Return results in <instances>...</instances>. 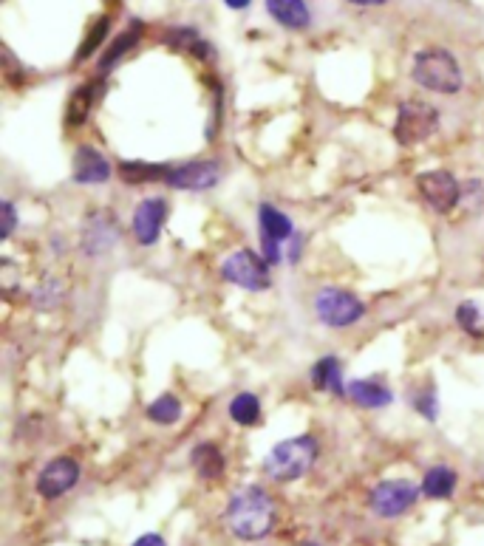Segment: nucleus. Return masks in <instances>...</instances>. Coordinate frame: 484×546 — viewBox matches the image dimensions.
<instances>
[{"instance_id": "a211bd4d", "label": "nucleus", "mask_w": 484, "mask_h": 546, "mask_svg": "<svg viewBox=\"0 0 484 546\" xmlns=\"http://www.w3.org/2000/svg\"><path fill=\"white\" fill-rule=\"evenodd\" d=\"M346 394H349L351 402L360 405V408H385V405H391V399H394V394L385 388L383 382L377 380H354Z\"/></svg>"}, {"instance_id": "bb28decb", "label": "nucleus", "mask_w": 484, "mask_h": 546, "mask_svg": "<svg viewBox=\"0 0 484 546\" xmlns=\"http://www.w3.org/2000/svg\"><path fill=\"white\" fill-rule=\"evenodd\" d=\"M456 323L468 331L470 337H484V315L476 303H462L456 309Z\"/></svg>"}, {"instance_id": "dca6fc26", "label": "nucleus", "mask_w": 484, "mask_h": 546, "mask_svg": "<svg viewBox=\"0 0 484 546\" xmlns=\"http://www.w3.org/2000/svg\"><path fill=\"white\" fill-rule=\"evenodd\" d=\"M97 91H100V85L97 83H83L74 94H71V100L66 105V128H80L88 122V116H91V108H94V102H97Z\"/></svg>"}, {"instance_id": "1a4fd4ad", "label": "nucleus", "mask_w": 484, "mask_h": 546, "mask_svg": "<svg viewBox=\"0 0 484 546\" xmlns=\"http://www.w3.org/2000/svg\"><path fill=\"white\" fill-rule=\"evenodd\" d=\"M77 481H80V464H77V459H71V456H57V459H51V462L40 470V476H37V493L43 498H49V501H54V498L66 496Z\"/></svg>"}, {"instance_id": "2f4dec72", "label": "nucleus", "mask_w": 484, "mask_h": 546, "mask_svg": "<svg viewBox=\"0 0 484 546\" xmlns=\"http://www.w3.org/2000/svg\"><path fill=\"white\" fill-rule=\"evenodd\" d=\"M131 546H167V544H165V538H162V535H156V532H148V535L136 538Z\"/></svg>"}, {"instance_id": "c85d7f7f", "label": "nucleus", "mask_w": 484, "mask_h": 546, "mask_svg": "<svg viewBox=\"0 0 484 546\" xmlns=\"http://www.w3.org/2000/svg\"><path fill=\"white\" fill-rule=\"evenodd\" d=\"M414 408H417L419 414L425 416V419H431V422H434L436 416H439V405H436L434 388H422L417 397H414Z\"/></svg>"}, {"instance_id": "4be33fe9", "label": "nucleus", "mask_w": 484, "mask_h": 546, "mask_svg": "<svg viewBox=\"0 0 484 546\" xmlns=\"http://www.w3.org/2000/svg\"><path fill=\"white\" fill-rule=\"evenodd\" d=\"M456 473H453L451 467H445V464H439V467H431L428 473H425V479H422V496L428 498H451L453 490H456Z\"/></svg>"}, {"instance_id": "7ed1b4c3", "label": "nucleus", "mask_w": 484, "mask_h": 546, "mask_svg": "<svg viewBox=\"0 0 484 546\" xmlns=\"http://www.w3.org/2000/svg\"><path fill=\"white\" fill-rule=\"evenodd\" d=\"M414 83L434 94H459L465 88V74L459 60L448 49H422L414 57Z\"/></svg>"}, {"instance_id": "72a5a7b5", "label": "nucleus", "mask_w": 484, "mask_h": 546, "mask_svg": "<svg viewBox=\"0 0 484 546\" xmlns=\"http://www.w3.org/2000/svg\"><path fill=\"white\" fill-rule=\"evenodd\" d=\"M224 3H227L230 9H247L252 0H224Z\"/></svg>"}, {"instance_id": "6e6552de", "label": "nucleus", "mask_w": 484, "mask_h": 546, "mask_svg": "<svg viewBox=\"0 0 484 546\" xmlns=\"http://www.w3.org/2000/svg\"><path fill=\"white\" fill-rule=\"evenodd\" d=\"M419 196L425 199V204L439 213L448 216L453 207L462 201V184L456 182V176L448 170H425L417 176Z\"/></svg>"}, {"instance_id": "f257e3e1", "label": "nucleus", "mask_w": 484, "mask_h": 546, "mask_svg": "<svg viewBox=\"0 0 484 546\" xmlns=\"http://www.w3.org/2000/svg\"><path fill=\"white\" fill-rule=\"evenodd\" d=\"M224 521L238 541H261L275 524V504L264 487H244L230 498Z\"/></svg>"}, {"instance_id": "aec40b11", "label": "nucleus", "mask_w": 484, "mask_h": 546, "mask_svg": "<svg viewBox=\"0 0 484 546\" xmlns=\"http://www.w3.org/2000/svg\"><path fill=\"white\" fill-rule=\"evenodd\" d=\"M119 179L125 184H151V182H167L170 167L153 165V162H119L117 167Z\"/></svg>"}, {"instance_id": "9b49d317", "label": "nucleus", "mask_w": 484, "mask_h": 546, "mask_svg": "<svg viewBox=\"0 0 484 546\" xmlns=\"http://www.w3.org/2000/svg\"><path fill=\"white\" fill-rule=\"evenodd\" d=\"M167 218L165 199H145L134 210V235L142 247H153L162 235Z\"/></svg>"}, {"instance_id": "6ab92c4d", "label": "nucleus", "mask_w": 484, "mask_h": 546, "mask_svg": "<svg viewBox=\"0 0 484 546\" xmlns=\"http://www.w3.org/2000/svg\"><path fill=\"white\" fill-rule=\"evenodd\" d=\"M142 32H145V26H142L139 20H134V23H131V26H128L125 32L119 34L117 40H114V43L108 46V51L102 54V60H100L102 74H108V71L117 66L119 60H122V57H125L128 51L136 49V43L142 40Z\"/></svg>"}, {"instance_id": "423d86ee", "label": "nucleus", "mask_w": 484, "mask_h": 546, "mask_svg": "<svg viewBox=\"0 0 484 546\" xmlns=\"http://www.w3.org/2000/svg\"><path fill=\"white\" fill-rule=\"evenodd\" d=\"M221 275L224 281L235 283L247 292H264L272 283V275H269L267 258L255 255L250 249H238L233 252L224 264H221Z\"/></svg>"}, {"instance_id": "4468645a", "label": "nucleus", "mask_w": 484, "mask_h": 546, "mask_svg": "<svg viewBox=\"0 0 484 546\" xmlns=\"http://www.w3.org/2000/svg\"><path fill=\"white\" fill-rule=\"evenodd\" d=\"M267 12L284 29H295V32H301V29H306L312 23L306 0H267Z\"/></svg>"}, {"instance_id": "0eeeda50", "label": "nucleus", "mask_w": 484, "mask_h": 546, "mask_svg": "<svg viewBox=\"0 0 484 546\" xmlns=\"http://www.w3.org/2000/svg\"><path fill=\"white\" fill-rule=\"evenodd\" d=\"M419 493H422V487L411 484L408 479H388L380 481L371 490L368 504L380 518H400L402 513H408L417 504Z\"/></svg>"}, {"instance_id": "c756f323", "label": "nucleus", "mask_w": 484, "mask_h": 546, "mask_svg": "<svg viewBox=\"0 0 484 546\" xmlns=\"http://www.w3.org/2000/svg\"><path fill=\"white\" fill-rule=\"evenodd\" d=\"M15 224H17L15 204H12V201H3V238H12Z\"/></svg>"}, {"instance_id": "412c9836", "label": "nucleus", "mask_w": 484, "mask_h": 546, "mask_svg": "<svg viewBox=\"0 0 484 546\" xmlns=\"http://www.w3.org/2000/svg\"><path fill=\"white\" fill-rule=\"evenodd\" d=\"M258 221H261V235L269 238V241H286V238H292V221L289 216H284L278 207H272V204H261V210H258Z\"/></svg>"}, {"instance_id": "ddd939ff", "label": "nucleus", "mask_w": 484, "mask_h": 546, "mask_svg": "<svg viewBox=\"0 0 484 546\" xmlns=\"http://www.w3.org/2000/svg\"><path fill=\"white\" fill-rule=\"evenodd\" d=\"M71 173H74V182L77 184H105L111 179V162L97 148L83 145L74 153Z\"/></svg>"}, {"instance_id": "cd10ccee", "label": "nucleus", "mask_w": 484, "mask_h": 546, "mask_svg": "<svg viewBox=\"0 0 484 546\" xmlns=\"http://www.w3.org/2000/svg\"><path fill=\"white\" fill-rule=\"evenodd\" d=\"M63 298V289H60V281H46L43 286H37L32 295V303L37 309H54L57 303Z\"/></svg>"}, {"instance_id": "393cba45", "label": "nucleus", "mask_w": 484, "mask_h": 546, "mask_svg": "<svg viewBox=\"0 0 484 546\" xmlns=\"http://www.w3.org/2000/svg\"><path fill=\"white\" fill-rule=\"evenodd\" d=\"M179 416H182V402L173 394H162L148 405V419L156 425H173V422H179Z\"/></svg>"}, {"instance_id": "a878e982", "label": "nucleus", "mask_w": 484, "mask_h": 546, "mask_svg": "<svg viewBox=\"0 0 484 546\" xmlns=\"http://www.w3.org/2000/svg\"><path fill=\"white\" fill-rule=\"evenodd\" d=\"M108 26H111V17H105L102 15L94 26H91V32L85 34V40H83V46H80V51H77V63H83V60H88L94 51L100 49L102 46V40L108 37Z\"/></svg>"}, {"instance_id": "7c9ffc66", "label": "nucleus", "mask_w": 484, "mask_h": 546, "mask_svg": "<svg viewBox=\"0 0 484 546\" xmlns=\"http://www.w3.org/2000/svg\"><path fill=\"white\" fill-rule=\"evenodd\" d=\"M264 258H267L269 266L278 264V261H281V244H278V241H269V238H264Z\"/></svg>"}, {"instance_id": "f8f14e48", "label": "nucleus", "mask_w": 484, "mask_h": 546, "mask_svg": "<svg viewBox=\"0 0 484 546\" xmlns=\"http://www.w3.org/2000/svg\"><path fill=\"white\" fill-rule=\"evenodd\" d=\"M117 216L111 213H94L88 216V224L83 230V249L85 255H102L105 249L117 244Z\"/></svg>"}, {"instance_id": "f704fd0d", "label": "nucleus", "mask_w": 484, "mask_h": 546, "mask_svg": "<svg viewBox=\"0 0 484 546\" xmlns=\"http://www.w3.org/2000/svg\"><path fill=\"white\" fill-rule=\"evenodd\" d=\"M301 546H320V544H315V541H303Z\"/></svg>"}, {"instance_id": "9d476101", "label": "nucleus", "mask_w": 484, "mask_h": 546, "mask_svg": "<svg viewBox=\"0 0 484 546\" xmlns=\"http://www.w3.org/2000/svg\"><path fill=\"white\" fill-rule=\"evenodd\" d=\"M221 182V165L213 159H199V162H187L182 167H170V176L167 182L173 190H210Z\"/></svg>"}, {"instance_id": "5701e85b", "label": "nucleus", "mask_w": 484, "mask_h": 546, "mask_svg": "<svg viewBox=\"0 0 484 546\" xmlns=\"http://www.w3.org/2000/svg\"><path fill=\"white\" fill-rule=\"evenodd\" d=\"M312 385L318 391H329V394H343V371H340V363L337 357L326 354L320 363H315L312 368Z\"/></svg>"}, {"instance_id": "b1692460", "label": "nucleus", "mask_w": 484, "mask_h": 546, "mask_svg": "<svg viewBox=\"0 0 484 546\" xmlns=\"http://www.w3.org/2000/svg\"><path fill=\"white\" fill-rule=\"evenodd\" d=\"M230 419H233L235 425H241V428H252L261 419V399L250 394V391L238 394L230 402Z\"/></svg>"}, {"instance_id": "20e7f679", "label": "nucleus", "mask_w": 484, "mask_h": 546, "mask_svg": "<svg viewBox=\"0 0 484 546\" xmlns=\"http://www.w3.org/2000/svg\"><path fill=\"white\" fill-rule=\"evenodd\" d=\"M442 125V116L431 102L408 100L397 108V119H394V139L402 148H414L419 142L431 139Z\"/></svg>"}, {"instance_id": "c9c22d12", "label": "nucleus", "mask_w": 484, "mask_h": 546, "mask_svg": "<svg viewBox=\"0 0 484 546\" xmlns=\"http://www.w3.org/2000/svg\"><path fill=\"white\" fill-rule=\"evenodd\" d=\"M108 3H111V6H119V0H108Z\"/></svg>"}, {"instance_id": "39448f33", "label": "nucleus", "mask_w": 484, "mask_h": 546, "mask_svg": "<svg viewBox=\"0 0 484 546\" xmlns=\"http://www.w3.org/2000/svg\"><path fill=\"white\" fill-rule=\"evenodd\" d=\"M315 312H318L320 323H326L329 329H346V326H354L357 320H363L366 306L346 289L326 286L315 295Z\"/></svg>"}, {"instance_id": "2eb2a0df", "label": "nucleus", "mask_w": 484, "mask_h": 546, "mask_svg": "<svg viewBox=\"0 0 484 546\" xmlns=\"http://www.w3.org/2000/svg\"><path fill=\"white\" fill-rule=\"evenodd\" d=\"M190 462H193L196 473H199L204 481L218 479V476L224 473V467H227V459H224L221 447L213 445V442H201V445L193 447Z\"/></svg>"}, {"instance_id": "473e14b6", "label": "nucleus", "mask_w": 484, "mask_h": 546, "mask_svg": "<svg viewBox=\"0 0 484 546\" xmlns=\"http://www.w3.org/2000/svg\"><path fill=\"white\" fill-rule=\"evenodd\" d=\"M351 6H383L388 0H349Z\"/></svg>"}, {"instance_id": "f3484780", "label": "nucleus", "mask_w": 484, "mask_h": 546, "mask_svg": "<svg viewBox=\"0 0 484 546\" xmlns=\"http://www.w3.org/2000/svg\"><path fill=\"white\" fill-rule=\"evenodd\" d=\"M165 43L170 49L187 51V54H193V57H199V60H213V46H210L207 40H201L199 32L190 29V26H176V29H170V32L165 34Z\"/></svg>"}, {"instance_id": "f03ea898", "label": "nucleus", "mask_w": 484, "mask_h": 546, "mask_svg": "<svg viewBox=\"0 0 484 546\" xmlns=\"http://www.w3.org/2000/svg\"><path fill=\"white\" fill-rule=\"evenodd\" d=\"M315 459H318V439L309 433L292 436V439H284L269 450L267 459H264V473L272 481L289 484V481L303 479L312 470Z\"/></svg>"}]
</instances>
